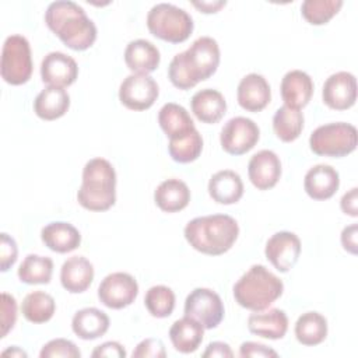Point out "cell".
<instances>
[{
  "mask_svg": "<svg viewBox=\"0 0 358 358\" xmlns=\"http://www.w3.org/2000/svg\"><path fill=\"white\" fill-rule=\"evenodd\" d=\"M154 201L165 213H178L187 207L190 201V190L183 180L171 178L157 186Z\"/></svg>",
  "mask_w": 358,
  "mask_h": 358,
  "instance_id": "29",
  "label": "cell"
},
{
  "mask_svg": "<svg viewBox=\"0 0 358 358\" xmlns=\"http://www.w3.org/2000/svg\"><path fill=\"white\" fill-rule=\"evenodd\" d=\"M70 108V95L64 88L48 85L34 101V112L43 120H56Z\"/></svg>",
  "mask_w": 358,
  "mask_h": 358,
  "instance_id": "27",
  "label": "cell"
},
{
  "mask_svg": "<svg viewBox=\"0 0 358 358\" xmlns=\"http://www.w3.org/2000/svg\"><path fill=\"white\" fill-rule=\"evenodd\" d=\"M248 329L252 334L259 337L278 340L287 334L288 316L278 308H271L266 312H255L248 317Z\"/></svg>",
  "mask_w": 358,
  "mask_h": 358,
  "instance_id": "21",
  "label": "cell"
},
{
  "mask_svg": "<svg viewBox=\"0 0 358 358\" xmlns=\"http://www.w3.org/2000/svg\"><path fill=\"white\" fill-rule=\"evenodd\" d=\"M159 94L158 84L148 74H130L119 87V99L130 110L150 109Z\"/></svg>",
  "mask_w": 358,
  "mask_h": 358,
  "instance_id": "12",
  "label": "cell"
},
{
  "mask_svg": "<svg viewBox=\"0 0 358 358\" xmlns=\"http://www.w3.org/2000/svg\"><path fill=\"white\" fill-rule=\"evenodd\" d=\"M42 81L52 87H69L78 77L76 60L63 52L48 53L41 63Z\"/></svg>",
  "mask_w": 358,
  "mask_h": 358,
  "instance_id": "15",
  "label": "cell"
},
{
  "mask_svg": "<svg viewBox=\"0 0 358 358\" xmlns=\"http://www.w3.org/2000/svg\"><path fill=\"white\" fill-rule=\"evenodd\" d=\"M303 113L301 109H294L287 105L278 108L273 116V130L284 143L296 140L303 130Z\"/></svg>",
  "mask_w": 358,
  "mask_h": 358,
  "instance_id": "33",
  "label": "cell"
},
{
  "mask_svg": "<svg viewBox=\"0 0 358 358\" xmlns=\"http://www.w3.org/2000/svg\"><path fill=\"white\" fill-rule=\"evenodd\" d=\"M77 201L90 211H106L116 201V172L105 158L90 159L83 169Z\"/></svg>",
  "mask_w": 358,
  "mask_h": 358,
  "instance_id": "4",
  "label": "cell"
},
{
  "mask_svg": "<svg viewBox=\"0 0 358 358\" xmlns=\"http://www.w3.org/2000/svg\"><path fill=\"white\" fill-rule=\"evenodd\" d=\"M239 355L241 357H253V358H266V357H278L277 351H274L273 348L260 344V343H255V341H245L241 344L239 347Z\"/></svg>",
  "mask_w": 358,
  "mask_h": 358,
  "instance_id": "42",
  "label": "cell"
},
{
  "mask_svg": "<svg viewBox=\"0 0 358 358\" xmlns=\"http://www.w3.org/2000/svg\"><path fill=\"white\" fill-rule=\"evenodd\" d=\"M358 134L355 126L345 122L322 124L309 137L312 152L320 157L341 158L357 148Z\"/></svg>",
  "mask_w": 358,
  "mask_h": 358,
  "instance_id": "7",
  "label": "cell"
},
{
  "mask_svg": "<svg viewBox=\"0 0 358 358\" xmlns=\"http://www.w3.org/2000/svg\"><path fill=\"white\" fill-rule=\"evenodd\" d=\"M190 108L201 123L213 124L218 123L227 113V101L220 91L204 88L192 96Z\"/></svg>",
  "mask_w": 358,
  "mask_h": 358,
  "instance_id": "23",
  "label": "cell"
},
{
  "mask_svg": "<svg viewBox=\"0 0 358 358\" xmlns=\"http://www.w3.org/2000/svg\"><path fill=\"white\" fill-rule=\"evenodd\" d=\"M221 296L210 288H194L185 301V315L197 320L204 329H215L224 319Z\"/></svg>",
  "mask_w": 358,
  "mask_h": 358,
  "instance_id": "9",
  "label": "cell"
},
{
  "mask_svg": "<svg viewBox=\"0 0 358 358\" xmlns=\"http://www.w3.org/2000/svg\"><path fill=\"white\" fill-rule=\"evenodd\" d=\"M280 92L284 105L301 109L309 103L313 95V81L308 73L302 70H291L282 77Z\"/></svg>",
  "mask_w": 358,
  "mask_h": 358,
  "instance_id": "19",
  "label": "cell"
},
{
  "mask_svg": "<svg viewBox=\"0 0 358 358\" xmlns=\"http://www.w3.org/2000/svg\"><path fill=\"white\" fill-rule=\"evenodd\" d=\"M323 102L336 110H345L357 101V80L350 71H337L323 84Z\"/></svg>",
  "mask_w": 358,
  "mask_h": 358,
  "instance_id": "14",
  "label": "cell"
},
{
  "mask_svg": "<svg viewBox=\"0 0 358 358\" xmlns=\"http://www.w3.org/2000/svg\"><path fill=\"white\" fill-rule=\"evenodd\" d=\"M159 62L158 48L147 39L131 41L124 49V63L134 74H150L157 70Z\"/></svg>",
  "mask_w": 358,
  "mask_h": 358,
  "instance_id": "22",
  "label": "cell"
},
{
  "mask_svg": "<svg viewBox=\"0 0 358 358\" xmlns=\"http://www.w3.org/2000/svg\"><path fill=\"white\" fill-rule=\"evenodd\" d=\"M340 186L338 172L327 164L312 166L303 179V189L313 200H327L336 194Z\"/></svg>",
  "mask_w": 358,
  "mask_h": 358,
  "instance_id": "18",
  "label": "cell"
},
{
  "mask_svg": "<svg viewBox=\"0 0 358 358\" xmlns=\"http://www.w3.org/2000/svg\"><path fill=\"white\" fill-rule=\"evenodd\" d=\"M17 274L20 281L25 284H49L53 274V260L31 253L22 260Z\"/></svg>",
  "mask_w": 358,
  "mask_h": 358,
  "instance_id": "34",
  "label": "cell"
},
{
  "mask_svg": "<svg viewBox=\"0 0 358 358\" xmlns=\"http://www.w3.org/2000/svg\"><path fill=\"white\" fill-rule=\"evenodd\" d=\"M284 291L282 281L263 264H253L234 285L236 303L252 312L268 309Z\"/></svg>",
  "mask_w": 358,
  "mask_h": 358,
  "instance_id": "5",
  "label": "cell"
},
{
  "mask_svg": "<svg viewBox=\"0 0 358 358\" xmlns=\"http://www.w3.org/2000/svg\"><path fill=\"white\" fill-rule=\"evenodd\" d=\"M32 67L28 39L22 35L7 36L1 53V78L11 85L25 84L32 76Z\"/></svg>",
  "mask_w": 358,
  "mask_h": 358,
  "instance_id": "8",
  "label": "cell"
},
{
  "mask_svg": "<svg viewBox=\"0 0 358 358\" xmlns=\"http://www.w3.org/2000/svg\"><path fill=\"white\" fill-rule=\"evenodd\" d=\"M1 355H3V357H8V355H10V357H24V358L28 357V354H27L24 350H21V348H18V347H15V345H13V347L4 350V351L1 352Z\"/></svg>",
  "mask_w": 358,
  "mask_h": 358,
  "instance_id": "48",
  "label": "cell"
},
{
  "mask_svg": "<svg viewBox=\"0 0 358 358\" xmlns=\"http://www.w3.org/2000/svg\"><path fill=\"white\" fill-rule=\"evenodd\" d=\"M109 316L98 308H83L77 310L71 320V329L81 340H95L109 329Z\"/></svg>",
  "mask_w": 358,
  "mask_h": 358,
  "instance_id": "28",
  "label": "cell"
},
{
  "mask_svg": "<svg viewBox=\"0 0 358 358\" xmlns=\"http://www.w3.org/2000/svg\"><path fill=\"white\" fill-rule=\"evenodd\" d=\"M295 337L302 345L313 347L323 343L327 337V320L315 310L302 313L295 323Z\"/></svg>",
  "mask_w": 358,
  "mask_h": 358,
  "instance_id": "31",
  "label": "cell"
},
{
  "mask_svg": "<svg viewBox=\"0 0 358 358\" xmlns=\"http://www.w3.org/2000/svg\"><path fill=\"white\" fill-rule=\"evenodd\" d=\"M138 295L136 278L123 271L108 274L98 287L99 301L110 309H123L134 302Z\"/></svg>",
  "mask_w": 358,
  "mask_h": 358,
  "instance_id": "11",
  "label": "cell"
},
{
  "mask_svg": "<svg viewBox=\"0 0 358 358\" xmlns=\"http://www.w3.org/2000/svg\"><path fill=\"white\" fill-rule=\"evenodd\" d=\"M17 322V301L13 295L1 294V337H6Z\"/></svg>",
  "mask_w": 358,
  "mask_h": 358,
  "instance_id": "39",
  "label": "cell"
},
{
  "mask_svg": "<svg viewBox=\"0 0 358 358\" xmlns=\"http://www.w3.org/2000/svg\"><path fill=\"white\" fill-rule=\"evenodd\" d=\"M48 28L70 49L87 50L96 41V27L84 8L70 0H57L45 11Z\"/></svg>",
  "mask_w": 358,
  "mask_h": 358,
  "instance_id": "2",
  "label": "cell"
},
{
  "mask_svg": "<svg viewBox=\"0 0 358 358\" xmlns=\"http://www.w3.org/2000/svg\"><path fill=\"white\" fill-rule=\"evenodd\" d=\"M301 239L289 231H280L271 235L266 243V259L280 273L289 271L301 255Z\"/></svg>",
  "mask_w": 358,
  "mask_h": 358,
  "instance_id": "13",
  "label": "cell"
},
{
  "mask_svg": "<svg viewBox=\"0 0 358 358\" xmlns=\"http://www.w3.org/2000/svg\"><path fill=\"white\" fill-rule=\"evenodd\" d=\"M357 234H358L357 224H351L345 227L341 232V245L344 250H347L351 255H357Z\"/></svg>",
  "mask_w": 358,
  "mask_h": 358,
  "instance_id": "44",
  "label": "cell"
},
{
  "mask_svg": "<svg viewBox=\"0 0 358 358\" xmlns=\"http://www.w3.org/2000/svg\"><path fill=\"white\" fill-rule=\"evenodd\" d=\"M94 280V266L84 256L69 257L60 268V282L70 294H81Z\"/></svg>",
  "mask_w": 358,
  "mask_h": 358,
  "instance_id": "20",
  "label": "cell"
},
{
  "mask_svg": "<svg viewBox=\"0 0 358 358\" xmlns=\"http://www.w3.org/2000/svg\"><path fill=\"white\" fill-rule=\"evenodd\" d=\"M41 239L50 250L56 253H69L80 246L81 234L70 222L55 221L42 228Z\"/></svg>",
  "mask_w": 358,
  "mask_h": 358,
  "instance_id": "25",
  "label": "cell"
},
{
  "mask_svg": "<svg viewBox=\"0 0 358 358\" xmlns=\"http://www.w3.org/2000/svg\"><path fill=\"white\" fill-rule=\"evenodd\" d=\"M220 66V46L211 36L197 38L190 48L173 56L168 67L171 83L179 90H190L208 80Z\"/></svg>",
  "mask_w": 358,
  "mask_h": 358,
  "instance_id": "1",
  "label": "cell"
},
{
  "mask_svg": "<svg viewBox=\"0 0 358 358\" xmlns=\"http://www.w3.org/2000/svg\"><path fill=\"white\" fill-rule=\"evenodd\" d=\"M131 357L133 358H148V357L164 358V357H166V350H165L164 343L159 338L150 337L137 344Z\"/></svg>",
  "mask_w": 358,
  "mask_h": 358,
  "instance_id": "40",
  "label": "cell"
},
{
  "mask_svg": "<svg viewBox=\"0 0 358 358\" xmlns=\"http://www.w3.org/2000/svg\"><path fill=\"white\" fill-rule=\"evenodd\" d=\"M91 355L94 358H99V357H108V358H124L126 350L124 347L117 343V341H106L98 347H95V350L91 352Z\"/></svg>",
  "mask_w": 358,
  "mask_h": 358,
  "instance_id": "43",
  "label": "cell"
},
{
  "mask_svg": "<svg viewBox=\"0 0 358 358\" xmlns=\"http://www.w3.org/2000/svg\"><path fill=\"white\" fill-rule=\"evenodd\" d=\"M144 305L151 316L168 317L175 309V294L166 285H154L145 292Z\"/></svg>",
  "mask_w": 358,
  "mask_h": 358,
  "instance_id": "36",
  "label": "cell"
},
{
  "mask_svg": "<svg viewBox=\"0 0 358 358\" xmlns=\"http://www.w3.org/2000/svg\"><path fill=\"white\" fill-rule=\"evenodd\" d=\"M0 270L7 271L15 262L18 256V248L14 241L8 234L3 232L1 234V243H0Z\"/></svg>",
  "mask_w": 358,
  "mask_h": 358,
  "instance_id": "41",
  "label": "cell"
},
{
  "mask_svg": "<svg viewBox=\"0 0 358 358\" xmlns=\"http://www.w3.org/2000/svg\"><path fill=\"white\" fill-rule=\"evenodd\" d=\"M192 4L200 10V13L204 14H211V13H217L220 11L227 1L225 0H215V1H192Z\"/></svg>",
  "mask_w": 358,
  "mask_h": 358,
  "instance_id": "47",
  "label": "cell"
},
{
  "mask_svg": "<svg viewBox=\"0 0 358 358\" xmlns=\"http://www.w3.org/2000/svg\"><path fill=\"white\" fill-rule=\"evenodd\" d=\"M203 151V137L194 129L186 136H182L175 140H169L168 152L175 162L189 164L196 161Z\"/></svg>",
  "mask_w": 358,
  "mask_h": 358,
  "instance_id": "35",
  "label": "cell"
},
{
  "mask_svg": "<svg viewBox=\"0 0 358 358\" xmlns=\"http://www.w3.org/2000/svg\"><path fill=\"white\" fill-rule=\"evenodd\" d=\"M148 31L165 42L182 43L193 32V18L183 8L171 3H158L147 14Z\"/></svg>",
  "mask_w": 358,
  "mask_h": 358,
  "instance_id": "6",
  "label": "cell"
},
{
  "mask_svg": "<svg viewBox=\"0 0 358 358\" xmlns=\"http://www.w3.org/2000/svg\"><path fill=\"white\" fill-rule=\"evenodd\" d=\"M204 337V327L190 316L173 322L169 329V338L173 348L182 354L194 352Z\"/></svg>",
  "mask_w": 358,
  "mask_h": 358,
  "instance_id": "26",
  "label": "cell"
},
{
  "mask_svg": "<svg viewBox=\"0 0 358 358\" xmlns=\"http://www.w3.org/2000/svg\"><path fill=\"white\" fill-rule=\"evenodd\" d=\"M208 194L218 204L238 203L243 196V182L235 171L222 169L208 180Z\"/></svg>",
  "mask_w": 358,
  "mask_h": 358,
  "instance_id": "24",
  "label": "cell"
},
{
  "mask_svg": "<svg viewBox=\"0 0 358 358\" xmlns=\"http://www.w3.org/2000/svg\"><path fill=\"white\" fill-rule=\"evenodd\" d=\"M259 138V126L245 116H235L229 119L221 129L220 134L222 150L231 155L246 154L257 144Z\"/></svg>",
  "mask_w": 358,
  "mask_h": 358,
  "instance_id": "10",
  "label": "cell"
},
{
  "mask_svg": "<svg viewBox=\"0 0 358 358\" xmlns=\"http://www.w3.org/2000/svg\"><path fill=\"white\" fill-rule=\"evenodd\" d=\"M236 96L242 109L248 112H260L271 101L270 84L262 74H246L238 85Z\"/></svg>",
  "mask_w": 358,
  "mask_h": 358,
  "instance_id": "17",
  "label": "cell"
},
{
  "mask_svg": "<svg viewBox=\"0 0 358 358\" xmlns=\"http://www.w3.org/2000/svg\"><path fill=\"white\" fill-rule=\"evenodd\" d=\"M56 310V302L52 295L45 291H32L25 295L21 303L22 316L35 324L49 322Z\"/></svg>",
  "mask_w": 358,
  "mask_h": 358,
  "instance_id": "32",
  "label": "cell"
},
{
  "mask_svg": "<svg viewBox=\"0 0 358 358\" xmlns=\"http://www.w3.org/2000/svg\"><path fill=\"white\" fill-rule=\"evenodd\" d=\"M357 194H358V189L352 187L350 192L344 193V196L340 200V207L343 210L344 214H348L351 217H357L358 215V207H357Z\"/></svg>",
  "mask_w": 358,
  "mask_h": 358,
  "instance_id": "45",
  "label": "cell"
},
{
  "mask_svg": "<svg viewBox=\"0 0 358 358\" xmlns=\"http://www.w3.org/2000/svg\"><path fill=\"white\" fill-rule=\"evenodd\" d=\"M158 123L169 140L186 136L196 129L189 112L173 102H168L159 109Z\"/></svg>",
  "mask_w": 358,
  "mask_h": 358,
  "instance_id": "30",
  "label": "cell"
},
{
  "mask_svg": "<svg viewBox=\"0 0 358 358\" xmlns=\"http://www.w3.org/2000/svg\"><path fill=\"white\" fill-rule=\"evenodd\" d=\"M183 234L194 250L208 256H220L234 246L239 235V225L231 215L211 214L189 221Z\"/></svg>",
  "mask_w": 358,
  "mask_h": 358,
  "instance_id": "3",
  "label": "cell"
},
{
  "mask_svg": "<svg viewBox=\"0 0 358 358\" xmlns=\"http://www.w3.org/2000/svg\"><path fill=\"white\" fill-rule=\"evenodd\" d=\"M41 358H80L81 352L78 350V347L67 338H55L50 340L49 343H46L41 352H39Z\"/></svg>",
  "mask_w": 358,
  "mask_h": 358,
  "instance_id": "38",
  "label": "cell"
},
{
  "mask_svg": "<svg viewBox=\"0 0 358 358\" xmlns=\"http://www.w3.org/2000/svg\"><path fill=\"white\" fill-rule=\"evenodd\" d=\"M248 175L252 185L259 190H268L281 178V161L271 150L256 152L248 164Z\"/></svg>",
  "mask_w": 358,
  "mask_h": 358,
  "instance_id": "16",
  "label": "cell"
},
{
  "mask_svg": "<svg viewBox=\"0 0 358 358\" xmlns=\"http://www.w3.org/2000/svg\"><path fill=\"white\" fill-rule=\"evenodd\" d=\"M341 7V0H305L301 6V13L309 24L323 25L327 24Z\"/></svg>",
  "mask_w": 358,
  "mask_h": 358,
  "instance_id": "37",
  "label": "cell"
},
{
  "mask_svg": "<svg viewBox=\"0 0 358 358\" xmlns=\"http://www.w3.org/2000/svg\"><path fill=\"white\" fill-rule=\"evenodd\" d=\"M203 357L204 358H208V357L210 358H214V357H221V358L228 357V358H231V357H234V352H232L231 347L227 343H224V341H213V343H210L207 345L206 351L203 352Z\"/></svg>",
  "mask_w": 358,
  "mask_h": 358,
  "instance_id": "46",
  "label": "cell"
}]
</instances>
